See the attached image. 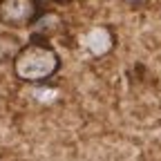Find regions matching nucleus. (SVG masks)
Segmentation results:
<instances>
[{
	"label": "nucleus",
	"instance_id": "1",
	"mask_svg": "<svg viewBox=\"0 0 161 161\" xmlns=\"http://www.w3.org/2000/svg\"><path fill=\"white\" fill-rule=\"evenodd\" d=\"M14 76L20 83L29 85H40L54 78L60 69V56L58 52L49 45V40H38L31 38L18 49V54L11 60Z\"/></svg>",
	"mask_w": 161,
	"mask_h": 161
},
{
	"label": "nucleus",
	"instance_id": "2",
	"mask_svg": "<svg viewBox=\"0 0 161 161\" xmlns=\"http://www.w3.org/2000/svg\"><path fill=\"white\" fill-rule=\"evenodd\" d=\"M40 0H0V23L9 29H27L43 14Z\"/></svg>",
	"mask_w": 161,
	"mask_h": 161
},
{
	"label": "nucleus",
	"instance_id": "3",
	"mask_svg": "<svg viewBox=\"0 0 161 161\" xmlns=\"http://www.w3.org/2000/svg\"><path fill=\"white\" fill-rule=\"evenodd\" d=\"M63 16H60L58 11H43L36 23L31 25V38H38V40H52L56 34H60V29H63Z\"/></svg>",
	"mask_w": 161,
	"mask_h": 161
},
{
	"label": "nucleus",
	"instance_id": "4",
	"mask_svg": "<svg viewBox=\"0 0 161 161\" xmlns=\"http://www.w3.org/2000/svg\"><path fill=\"white\" fill-rule=\"evenodd\" d=\"M20 47H23V43H20L18 36L7 34V31H0V63H5V60L11 63Z\"/></svg>",
	"mask_w": 161,
	"mask_h": 161
},
{
	"label": "nucleus",
	"instance_id": "5",
	"mask_svg": "<svg viewBox=\"0 0 161 161\" xmlns=\"http://www.w3.org/2000/svg\"><path fill=\"white\" fill-rule=\"evenodd\" d=\"M49 3H69V0H49Z\"/></svg>",
	"mask_w": 161,
	"mask_h": 161
}]
</instances>
